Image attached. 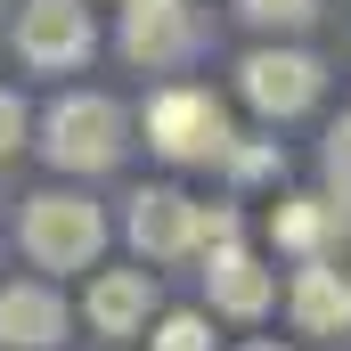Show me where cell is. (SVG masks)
Here are the masks:
<instances>
[{
	"mask_svg": "<svg viewBox=\"0 0 351 351\" xmlns=\"http://www.w3.org/2000/svg\"><path fill=\"white\" fill-rule=\"evenodd\" d=\"M41 147H49V164H58V172H106V164H123L131 123H123V106H114V98L74 90V98H58V106H49Z\"/></svg>",
	"mask_w": 351,
	"mask_h": 351,
	"instance_id": "obj_1",
	"label": "cell"
},
{
	"mask_svg": "<svg viewBox=\"0 0 351 351\" xmlns=\"http://www.w3.org/2000/svg\"><path fill=\"white\" fill-rule=\"evenodd\" d=\"M98 245H106V213L90 196L49 188V196L25 204V254L41 269H82V262H98Z\"/></svg>",
	"mask_w": 351,
	"mask_h": 351,
	"instance_id": "obj_2",
	"label": "cell"
},
{
	"mask_svg": "<svg viewBox=\"0 0 351 351\" xmlns=\"http://www.w3.org/2000/svg\"><path fill=\"white\" fill-rule=\"evenodd\" d=\"M147 139L172 164H213V156H229V114H221L213 90H156L147 98Z\"/></svg>",
	"mask_w": 351,
	"mask_h": 351,
	"instance_id": "obj_3",
	"label": "cell"
},
{
	"mask_svg": "<svg viewBox=\"0 0 351 351\" xmlns=\"http://www.w3.org/2000/svg\"><path fill=\"white\" fill-rule=\"evenodd\" d=\"M237 90H245V106H254V114L286 123V114L319 106V90H327V66H319L311 49H254V58L237 66Z\"/></svg>",
	"mask_w": 351,
	"mask_h": 351,
	"instance_id": "obj_4",
	"label": "cell"
},
{
	"mask_svg": "<svg viewBox=\"0 0 351 351\" xmlns=\"http://www.w3.org/2000/svg\"><path fill=\"white\" fill-rule=\"evenodd\" d=\"M90 41H98V25H90L82 0H25V8H16V58L41 66V74L82 66Z\"/></svg>",
	"mask_w": 351,
	"mask_h": 351,
	"instance_id": "obj_5",
	"label": "cell"
},
{
	"mask_svg": "<svg viewBox=\"0 0 351 351\" xmlns=\"http://www.w3.org/2000/svg\"><path fill=\"white\" fill-rule=\"evenodd\" d=\"M131 245H139L147 262L196 254V245H204V204L180 196V188H139V196H131Z\"/></svg>",
	"mask_w": 351,
	"mask_h": 351,
	"instance_id": "obj_6",
	"label": "cell"
},
{
	"mask_svg": "<svg viewBox=\"0 0 351 351\" xmlns=\"http://www.w3.org/2000/svg\"><path fill=\"white\" fill-rule=\"evenodd\" d=\"M204 294H213V311H229V319H262L269 302H278V278L229 237V245H204Z\"/></svg>",
	"mask_w": 351,
	"mask_h": 351,
	"instance_id": "obj_7",
	"label": "cell"
},
{
	"mask_svg": "<svg viewBox=\"0 0 351 351\" xmlns=\"http://www.w3.org/2000/svg\"><path fill=\"white\" fill-rule=\"evenodd\" d=\"M123 49H131L139 66H180V58L196 49L188 0H131V8H123Z\"/></svg>",
	"mask_w": 351,
	"mask_h": 351,
	"instance_id": "obj_8",
	"label": "cell"
},
{
	"mask_svg": "<svg viewBox=\"0 0 351 351\" xmlns=\"http://www.w3.org/2000/svg\"><path fill=\"white\" fill-rule=\"evenodd\" d=\"M0 343L8 351H58L66 343V302L49 286H0Z\"/></svg>",
	"mask_w": 351,
	"mask_h": 351,
	"instance_id": "obj_9",
	"label": "cell"
},
{
	"mask_svg": "<svg viewBox=\"0 0 351 351\" xmlns=\"http://www.w3.org/2000/svg\"><path fill=\"white\" fill-rule=\"evenodd\" d=\"M286 311H294V327L302 335H343L351 327V286L335 262H302L294 269V286H286Z\"/></svg>",
	"mask_w": 351,
	"mask_h": 351,
	"instance_id": "obj_10",
	"label": "cell"
},
{
	"mask_svg": "<svg viewBox=\"0 0 351 351\" xmlns=\"http://www.w3.org/2000/svg\"><path fill=\"white\" fill-rule=\"evenodd\" d=\"M90 327L98 335H131V327H147V311H156V269H106L98 286H90Z\"/></svg>",
	"mask_w": 351,
	"mask_h": 351,
	"instance_id": "obj_11",
	"label": "cell"
},
{
	"mask_svg": "<svg viewBox=\"0 0 351 351\" xmlns=\"http://www.w3.org/2000/svg\"><path fill=\"white\" fill-rule=\"evenodd\" d=\"M335 229H343V204H327V196H286L269 213V237L286 254H302V262H327V237Z\"/></svg>",
	"mask_w": 351,
	"mask_h": 351,
	"instance_id": "obj_12",
	"label": "cell"
},
{
	"mask_svg": "<svg viewBox=\"0 0 351 351\" xmlns=\"http://www.w3.org/2000/svg\"><path fill=\"white\" fill-rule=\"evenodd\" d=\"M156 351H213V327H204L196 311H172V319L156 327Z\"/></svg>",
	"mask_w": 351,
	"mask_h": 351,
	"instance_id": "obj_13",
	"label": "cell"
},
{
	"mask_svg": "<svg viewBox=\"0 0 351 351\" xmlns=\"http://www.w3.org/2000/svg\"><path fill=\"white\" fill-rule=\"evenodd\" d=\"M237 16L245 25H311L319 0H237Z\"/></svg>",
	"mask_w": 351,
	"mask_h": 351,
	"instance_id": "obj_14",
	"label": "cell"
},
{
	"mask_svg": "<svg viewBox=\"0 0 351 351\" xmlns=\"http://www.w3.org/2000/svg\"><path fill=\"white\" fill-rule=\"evenodd\" d=\"M327 180H335V188L351 196V114L335 123V131H327Z\"/></svg>",
	"mask_w": 351,
	"mask_h": 351,
	"instance_id": "obj_15",
	"label": "cell"
},
{
	"mask_svg": "<svg viewBox=\"0 0 351 351\" xmlns=\"http://www.w3.org/2000/svg\"><path fill=\"white\" fill-rule=\"evenodd\" d=\"M16 139H25V98L0 90V156H16Z\"/></svg>",
	"mask_w": 351,
	"mask_h": 351,
	"instance_id": "obj_16",
	"label": "cell"
},
{
	"mask_svg": "<svg viewBox=\"0 0 351 351\" xmlns=\"http://www.w3.org/2000/svg\"><path fill=\"white\" fill-rule=\"evenodd\" d=\"M335 269H343V286H351V254H335Z\"/></svg>",
	"mask_w": 351,
	"mask_h": 351,
	"instance_id": "obj_17",
	"label": "cell"
},
{
	"mask_svg": "<svg viewBox=\"0 0 351 351\" xmlns=\"http://www.w3.org/2000/svg\"><path fill=\"white\" fill-rule=\"evenodd\" d=\"M245 351H278V343H245Z\"/></svg>",
	"mask_w": 351,
	"mask_h": 351,
	"instance_id": "obj_18",
	"label": "cell"
}]
</instances>
